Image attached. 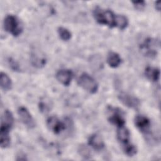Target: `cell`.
<instances>
[{
  "label": "cell",
  "instance_id": "cell-1",
  "mask_svg": "<svg viewBox=\"0 0 161 161\" xmlns=\"http://www.w3.org/2000/svg\"><path fill=\"white\" fill-rule=\"evenodd\" d=\"M93 16L97 23L109 26V28H118L121 15L115 14L112 11L103 9L97 6L93 11Z\"/></svg>",
  "mask_w": 161,
  "mask_h": 161
},
{
  "label": "cell",
  "instance_id": "cell-2",
  "mask_svg": "<svg viewBox=\"0 0 161 161\" xmlns=\"http://www.w3.org/2000/svg\"><path fill=\"white\" fill-rule=\"evenodd\" d=\"M4 30L13 35V36H18L23 32V26L19 19L14 15H7L3 21Z\"/></svg>",
  "mask_w": 161,
  "mask_h": 161
},
{
  "label": "cell",
  "instance_id": "cell-3",
  "mask_svg": "<svg viewBox=\"0 0 161 161\" xmlns=\"http://www.w3.org/2000/svg\"><path fill=\"white\" fill-rule=\"evenodd\" d=\"M159 48L160 40L152 38H147L140 46L142 54L149 58L155 57Z\"/></svg>",
  "mask_w": 161,
  "mask_h": 161
},
{
  "label": "cell",
  "instance_id": "cell-4",
  "mask_svg": "<svg viewBox=\"0 0 161 161\" xmlns=\"http://www.w3.org/2000/svg\"><path fill=\"white\" fill-rule=\"evenodd\" d=\"M78 84L86 91L94 94L98 90V84L96 80L87 73L82 74L78 80Z\"/></svg>",
  "mask_w": 161,
  "mask_h": 161
},
{
  "label": "cell",
  "instance_id": "cell-5",
  "mask_svg": "<svg viewBox=\"0 0 161 161\" xmlns=\"http://www.w3.org/2000/svg\"><path fill=\"white\" fill-rule=\"evenodd\" d=\"M108 111L109 113L108 119L111 124L116 126L117 128L125 126V119L124 113L121 109L118 108L109 106Z\"/></svg>",
  "mask_w": 161,
  "mask_h": 161
},
{
  "label": "cell",
  "instance_id": "cell-6",
  "mask_svg": "<svg viewBox=\"0 0 161 161\" xmlns=\"http://www.w3.org/2000/svg\"><path fill=\"white\" fill-rule=\"evenodd\" d=\"M14 123V118L12 113L6 109L4 110L1 119V135H9V131L12 128Z\"/></svg>",
  "mask_w": 161,
  "mask_h": 161
},
{
  "label": "cell",
  "instance_id": "cell-7",
  "mask_svg": "<svg viewBox=\"0 0 161 161\" xmlns=\"http://www.w3.org/2000/svg\"><path fill=\"white\" fill-rule=\"evenodd\" d=\"M134 123L135 126L146 136L147 140L148 139L151 133L150 126L151 123L150 119L145 116L143 115H136L134 119Z\"/></svg>",
  "mask_w": 161,
  "mask_h": 161
},
{
  "label": "cell",
  "instance_id": "cell-8",
  "mask_svg": "<svg viewBox=\"0 0 161 161\" xmlns=\"http://www.w3.org/2000/svg\"><path fill=\"white\" fill-rule=\"evenodd\" d=\"M118 99L125 106L134 109H138L141 103L138 98L125 92H121L118 95Z\"/></svg>",
  "mask_w": 161,
  "mask_h": 161
},
{
  "label": "cell",
  "instance_id": "cell-9",
  "mask_svg": "<svg viewBox=\"0 0 161 161\" xmlns=\"http://www.w3.org/2000/svg\"><path fill=\"white\" fill-rule=\"evenodd\" d=\"M47 126L48 128L56 135L60 134L64 131L66 128V124L60 120L56 116H50L47 120Z\"/></svg>",
  "mask_w": 161,
  "mask_h": 161
},
{
  "label": "cell",
  "instance_id": "cell-10",
  "mask_svg": "<svg viewBox=\"0 0 161 161\" xmlns=\"http://www.w3.org/2000/svg\"><path fill=\"white\" fill-rule=\"evenodd\" d=\"M18 116L21 121V122L28 128L32 129L35 127V121L29 112V111L23 106L19 107L18 109Z\"/></svg>",
  "mask_w": 161,
  "mask_h": 161
},
{
  "label": "cell",
  "instance_id": "cell-11",
  "mask_svg": "<svg viewBox=\"0 0 161 161\" xmlns=\"http://www.w3.org/2000/svg\"><path fill=\"white\" fill-rule=\"evenodd\" d=\"M73 72L69 69H60L56 73L57 80L62 85L68 86L73 78Z\"/></svg>",
  "mask_w": 161,
  "mask_h": 161
},
{
  "label": "cell",
  "instance_id": "cell-12",
  "mask_svg": "<svg viewBox=\"0 0 161 161\" xmlns=\"http://www.w3.org/2000/svg\"><path fill=\"white\" fill-rule=\"evenodd\" d=\"M89 145L96 150H101L104 148L105 144L102 137L97 134L91 135L88 139Z\"/></svg>",
  "mask_w": 161,
  "mask_h": 161
},
{
  "label": "cell",
  "instance_id": "cell-13",
  "mask_svg": "<svg viewBox=\"0 0 161 161\" xmlns=\"http://www.w3.org/2000/svg\"><path fill=\"white\" fill-rule=\"evenodd\" d=\"M117 138L121 143V145L129 143L130 138V133L129 130L124 126L118 128Z\"/></svg>",
  "mask_w": 161,
  "mask_h": 161
},
{
  "label": "cell",
  "instance_id": "cell-14",
  "mask_svg": "<svg viewBox=\"0 0 161 161\" xmlns=\"http://www.w3.org/2000/svg\"><path fill=\"white\" fill-rule=\"evenodd\" d=\"M106 61L109 67L116 68L121 64V58L118 53L114 52H109L107 55Z\"/></svg>",
  "mask_w": 161,
  "mask_h": 161
},
{
  "label": "cell",
  "instance_id": "cell-15",
  "mask_svg": "<svg viewBox=\"0 0 161 161\" xmlns=\"http://www.w3.org/2000/svg\"><path fill=\"white\" fill-rule=\"evenodd\" d=\"M145 75L148 80L157 82L160 79V70L156 67H147L145 70Z\"/></svg>",
  "mask_w": 161,
  "mask_h": 161
},
{
  "label": "cell",
  "instance_id": "cell-16",
  "mask_svg": "<svg viewBox=\"0 0 161 161\" xmlns=\"http://www.w3.org/2000/svg\"><path fill=\"white\" fill-rule=\"evenodd\" d=\"M0 84L3 91L6 92L11 89L12 81L8 75L4 72H1L0 74Z\"/></svg>",
  "mask_w": 161,
  "mask_h": 161
},
{
  "label": "cell",
  "instance_id": "cell-17",
  "mask_svg": "<svg viewBox=\"0 0 161 161\" xmlns=\"http://www.w3.org/2000/svg\"><path fill=\"white\" fill-rule=\"evenodd\" d=\"M30 60L31 64L36 68H42L47 63V60L44 57L40 56L36 53H32Z\"/></svg>",
  "mask_w": 161,
  "mask_h": 161
},
{
  "label": "cell",
  "instance_id": "cell-18",
  "mask_svg": "<svg viewBox=\"0 0 161 161\" xmlns=\"http://www.w3.org/2000/svg\"><path fill=\"white\" fill-rule=\"evenodd\" d=\"M77 152L84 159H89L92 157L91 150L87 145L84 144H81L78 147Z\"/></svg>",
  "mask_w": 161,
  "mask_h": 161
},
{
  "label": "cell",
  "instance_id": "cell-19",
  "mask_svg": "<svg viewBox=\"0 0 161 161\" xmlns=\"http://www.w3.org/2000/svg\"><path fill=\"white\" fill-rule=\"evenodd\" d=\"M122 150L125 155H126L128 157H133L137 153V149L136 147L130 142L121 145Z\"/></svg>",
  "mask_w": 161,
  "mask_h": 161
},
{
  "label": "cell",
  "instance_id": "cell-20",
  "mask_svg": "<svg viewBox=\"0 0 161 161\" xmlns=\"http://www.w3.org/2000/svg\"><path fill=\"white\" fill-rule=\"evenodd\" d=\"M57 32L60 38L63 41H65V42L69 41L72 37L71 32L68 29L64 27H62V26L58 27L57 30Z\"/></svg>",
  "mask_w": 161,
  "mask_h": 161
},
{
  "label": "cell",
  "instance_id": "cell-21",
  "mask_svg": "<svg viewBox=\"0 0 161 161\" xmlns=\"http://www.w3.org/2000/svg\"><path fill=\"white\" fill-rule=\"evenodd\" d=\"M39 109L40 111L42 113H47L49 111L50 106L47 103L44 101H41L39 103Z\"/></svg>",
  "mask_w": 161,
  "mask_h": 161
},
{
  "label": "cell",
  "instance_id": "cell-22",
  "mask_svg": "<svg viewBox=\"0 0 161 161\" xmlns=\"http://www.w3.org/2000/svg\"><path fill=\"white\" fill-rule=\"evenodd\" d=\"M134 7L138 10H142L145 7V2L144 1H133L132 2Z\"/></svg>",
  "mask_w": 161,
  "mask_h": 161
},
{
  "label": "cell",
  "instance_id": "cell-23",
  "mask_svg": "<svg viewBox=\"0 0 161 161\" xmlns=\"http://www.w3.org/2000/svg\"><path fill=\"white\" fill-rule=\"evenodd\" d=\"M8 61H9V64L13 70H14V71H18L19 70V65L15 60H14L11 58H9Z\"/></svg>",
  "mask_w": 161,
  "mask_h": 161
},
{
  "label": "cell",
  "instance_id": "cell-24",
  "mask_svg": "<svg viewBox=\"0 0 161 161\" xmlns=\"http://www.w3.org/2000/svg\"><path fill=\"white\" fill-rule=\"evenodd\" d=\"M155 9L157 10V11H160V1H156L155 3Z\"/></svg>",
  "mask_w": 161,
  "mask_h": 161
}]
</instances>
